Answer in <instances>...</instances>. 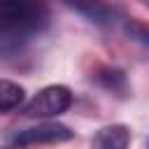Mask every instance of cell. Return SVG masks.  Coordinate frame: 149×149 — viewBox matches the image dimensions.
I'll return each mask as SVG.
<instances>
[{
	"label": "cell",
	"instance_id": "cell-2",
	"mask_svg": "<svg viewBox=\"0 0 149 149\" xmlns=\"http://www.w3.org/2000/svg\"><path fill=\"white\" fill-rule=\"evenodd\" d=\"M74 137V130L58 121H42L37 126H28L21 130H14L5 140V149H28L37 144H61Z\"/></svg>",
	"mask_w": 149,
	"mask_h": 149
},
{
	"label": "cell",
	"instance_id": "cell-7",
	"mask_svg": "<svg viewBox=\"0 0 149 149\" xmlns=\"http://www.w3.org/2000/svg\"><path fill=\"white\" fill-rule=\"evenodd\" d=\"M93 77H95V81H98L105 91H112V93H119V95H123V93L128 91L126 72L119 70V68H109V65H105V68H100Z\"/></svg>",
	"mask_w": 149,
	"mask_h": 149
},
{
	"label": "cell",
	"instance_id": "cell-5",
	"mask_svg": "<svg viewBox=\"0 0 149 149\" xmlns=\"http://www.w3.org/2000/svg\"><path fill=\"white\" fill-rule=\"evenodd\" d=\"M130 147V130L123 123H109L95 130L91 140V149H128Z\"/></svg>",
	"mask_w": 149,
	"mask_h": 149
},
{
	"label": "cell",
	"instance_id": "cell-1",
	"mask_svg": "<svg viewBox=\"0 0 149 149\" xmlns=\"http://www.w3.org/2000/svg\"><path fill=\"white\" fill-rule=\"evenodd\" d=\"M49 26L47 0H0V61L23 54Z\"/></svg>",
	"mask_w": 149,
	"mask_h": 149
},
{
	"label": "cell",
	"instance_id": "cell-4",
	"mask_svg": "<svg viewBox=\"0 0 149 149\" xmlns=\"http://www.w3.org/2000/svg\"><path fill=\"white\" fill-rule=\"evenodd\" d=\"M63 2L70 9H74L77 14H81L86 21L95 23V26H112L123 16L119 7L107 5L102 0H63Z\"/></svg>",
	"mask_w": 149,
	"mask_h": 149
},
{
	"label": "cell",
	"instance_id": "cell-3",
	"mask_svg": "<svg viewBox=\"0 0 149 149\" xmlns=\"http://www.w3.org/2000/svg\"><path fill=\"white\" fill-rule=\"evenodd\" d=\"M72 91L65 84H51L44 86L42 91H37L26 105H23V114L30 119H51V116H61L63 112L70 109L72 105Z\"/></svg>",
	"mask_w": 149,
	"mask_h": 149
},
{
	"label": "cell",
	"instance_id": "cell-8",
	"mask_svg": "<svg viewBox=\"0 0 149 149\" xmlns=\"http://www.w3.org/2000/svg\"><path fill=\"white\" fill-rule=\"evenodd\" d=\"M126 30H128V35H130V37H135V40H140V42L149 44V26H140V23H128V26H126Z\"/></svg>",
	"mask_w": 149,
	"mask_h": 149
},
{
	"label": "cell",
	"instance_id": "cell-6",
	"mask_svg": "<svg viewBox=\"0 0 149 149\" xmlns=\"http://www.w3.org/2000/svg\"><path fill=\"white\" fill-rule=\"evenodd\" d=\"M26 100V91L21 84L12 81V79H0V114L14 112L23 105Z\"/></svg>",
	"mask_w": 149,
	"mask_h": 149
}]
</instances>
